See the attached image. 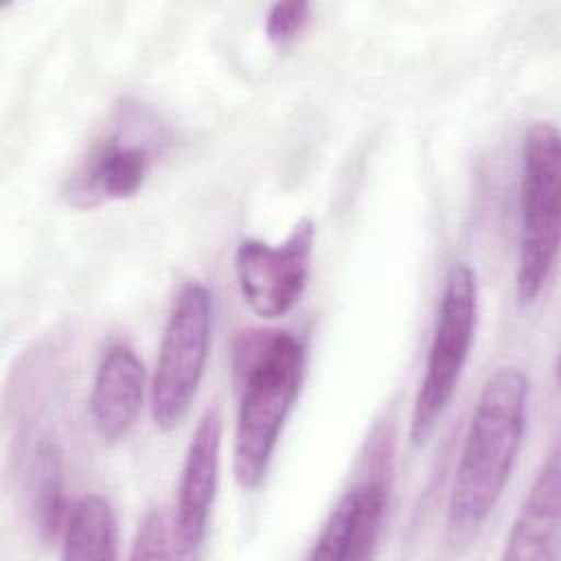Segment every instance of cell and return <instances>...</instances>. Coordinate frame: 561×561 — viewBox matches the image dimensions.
<instances>
[{"label": "cell", "instance_id": "obj_10", "mask_svg": "<svg viewBox=\"0 0 561 561\" xmlns=\"http://www.w3.org/2000/svg\"><path fill=\"white\" fill-rule=\"evenodd\" d=\"M147 390V370L136 351L125 342L105 346L92 390H90V421L94 432L105 443L123 440L140 414Z\"/></svg>", "mask_w": 561, "mask_h": 561}, {"label": "cell", "instance_id": "obj_2", "mask_svg": "<svg viewBox=\"0 0 561 561\" xmlns=\"http://www.w3.org/2000/svg\"><path fill=\"white\" fill-rule=\"evenodd\" d=\"M305 364V344L291 331L248 329L234 337L232 373L239 405L232 473L241 489H256L265 480L298 397Z\"/></svg>", "mask_w": 561, "mask_h": 561}, {"label": "cell", "instance_id": "obj_7", "mask_svg": "<svg viewBox=\"0 0 561 561\" xmlns=\"http://www.w3.org/2000/svg\"><path fill=\"white\" fill-rule=\"evenodd\" d=\"M99 140L66 180L64 197L75 208H92L105 202L129 199L147 182L153 164L158 134H134L127 125Z\"/></svg>", "mask_w": 561, "mask_h": 561}, {"label": "cell", "instance_id": "obj_4", "mask_svg": "<svg viewBox=\"0 0 561 561\" xmlns=\"http://www.w3.org/2000/svg\"><path fill=\"white\" fill-rule=\"evenodd\" d=\"M478 276L467 261L447 267L425 357V370L410 416V443L425 445L440 423L467 366L478 329Z\"/></svg>", "mask_w": 561, "mask_h": 561}, {"label": "cell", "instance_id": "obj_9", "mask_svg": "<svg viewBox=\"0 0 561 561\" xmlns=\"http://www.w3.org/2000/svg\"><path fill=\"white\" fill-rule=\"evenodd\" d=\"M388 506L381 476H368L342 491L307 552L311 561H364L373 557Z\"/></svg>", "mask_w": 561, "mask_h": 561}, {"label": "cell", "instance_id": "obj_1", "mask_svg": "<svg viewBox=\"0 0 561 561\" xmlns=\"http://www.w3.org/2000/svg\"><path fill=\"white\" fill-rule=\"evenodd\" d=\"M530 381L517 366L493 370L476 399L447 497V535L465 546L497 506L517 462Z\"/></svg>", "mask_w": 561, "mask_h": 561}, {"label": "cell", "instance_id": "obj_6", "mask_svg": "<svg viewBox=\"0 0 561 561\" xmlns=\"http://www.w3.org/2000/svg\"><path fill=\"white\" fill-rule=\"evenodd\" d=\"M316 241V224L302 217L280 243L243 239L234 252V274L245 305L261 318L289 313L302 298Z\"/></svg>", "mask_w": 561, "mask_h": 561}, {"label": "cell", "instance_id": "obj_11", "mask_svg": "<svg viewBox=\"0 0 561 561\" xmlns=\"http://www.w3.org/2000/svg\"><path fill=\"white\" fill-rule=\"evenodd\" d=\"M561 557V460L554 447L539 467L504 543L506 561H557Z\"/></svg>", "mask_w": 561, "mask_h": 561}, {"label": "cell", "instance_id": "obj_12", "mask_svg": "<svg viewBox=\"0 0 561 561\" xmlns=\"http://www.w3.org/2000/svg\"><path fill=\"white\" fill-rule=\"evenodd\" d=\"M61 557L68 561H107L118 557V528L112 504L88 493L66 515L61 528Z\"/></svg>", "mask_w": 561, "mask_h": 561}, {"label": "cell", "instance_id": "obj_13", "mask_svg": "<svg viewBox=\"0 0 561 561\" xmlns=\"http://www.w3.org/2000/svg\"><path fill=\"white\" fill-rule=\"evenodd\" d=\"M55 440L42 438L33 454L31 469V513L42 539L61 535L68 504L64 491V458Z\"/></svg>", "mask_w": 561, "mask_h": 561}, {"label": "cell", "instance_id": "obj_3", "mask_svg": "<svg viewBox=\"0 0 561 561\" xmlns=\"http://www.w3.org/2000/svg\"><path fill=\"white\" fill-rule=\"evenodd\" d=\"M561 239V140L550 121H535L522 140L519 239L515 294L533 305L548 287Z\"/></svg>", "mask_w": 561, "mask_h": 561}, {"label": "cell", "instance_id": "obj_5", "mask_svg": "<svg viewBox=\"0 0 561 561\" xmlns=\"http://www.w3.org/2000/svg\"><path fill=\"white\" fill-rule=\"evenodd\" d=\"M213 324V298L204 283H184L171 305L149 386L151 419L158 430L171 432L188 414L199 390Z\"/></svg>", "mask_w": 561, "mask_h": 561}, {"label": "cell", "instance_id": "obj_15", "mask_svg": "<svg viewBox=\"0 0 561 561\" xmlns=\"http://www.w3.org/2000/svg\"><path fill=\"white\" fill-rule=\"evenodd\" d=\"M311 20L309 2H276L265 15V35L272 44L294 42Z\"/></svg>", "mask_w": 561, "mask_h": 561}, {"label": "cell", "instance_id": "obj_14", "mask_svg": "<svg viewBox=\"0 0 561 561\" xmlns=\"http://www.w3.org/2000/svg\"><path fill=\"white\" fill-rule=\"evenodd\" d=\"M175 554V543H171L169 522L160 508H151L138 524L129 559L147 561V559H169Z\"/></svg>", "mask_w": 561, "mask_h": 561}, {"label": "cell", "instance_id": "obj_8", "mask_svg": "<svg viewBox=\"0 0 561 561\" xmlns=\"http://www.w3.org/2000/svg\"><path fill=\"white\" fill-rule=\"evenodd\" d=\"M219 451H221V414L208 408L195 425L188 440L186 456L178 482V500L173 515L175 552L180 557H195L208 530L217 480H219Z\"/></svg>", "mask_w": 561, "mask_h": 561}]
</instances>
